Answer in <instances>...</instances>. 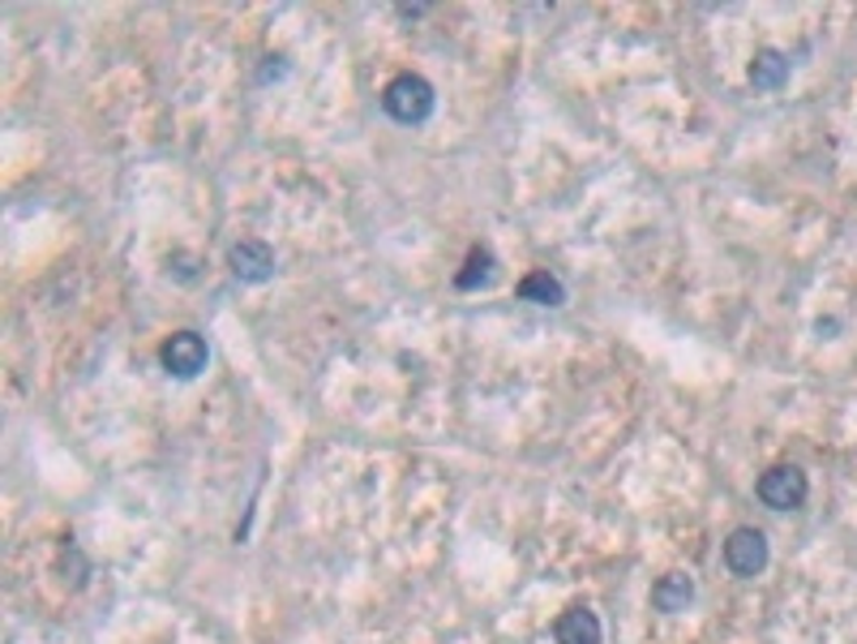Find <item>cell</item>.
<instances>
[{
	"label": "cell",
	"mask_w": 857,
	"mask_h": 644,
	"mask_svg": "<svg viewBox=\"0 0 857 644\" xmlns=\"http://www.w3.org/2000/svg\"><path fill=\"white\" fill-rule=\"evenodd\" d=\"M759 503L771 507V512H798L801 503H806V494H810V482H806V473H801L798 464H776L768 468L764 477H759Z\"/></svg>",
	"instance_id": "7a4b0ae2"
},
{
	"label": "cell",
	"mask_w": 857,
	"mask_h": 644,
	"mask_svg": "<svg viewBox=\"0 0 857 644\" xmlns=\"http://www.w3.org/2000/svg\"><path fill=\"white\" fill-rule=\"evenodd\" d=\"M228 267H232V276L245 279V284H267L275 276V249L267 241H253V237H245L237 246L228 249Z\"/></svg>",
	"instance_id": "5b68a950"
},
{
	"label": "cell",
	"mask_w": 857,
	"mask_h": 644,
	"mask_svg": "<svg viewBox=\"0 0 857 644\" xmlns=\"http://www.w3.org/2000/svg\"><path fill=\"white\" fill-rule=\"evenodd\" d=\"M600 618L588 611V606H570V611L558 614L554 623V641L558 644H600Z\"/></svg>",
	"instance_id": "8992f818"
},
{
	"label": "cell",
	"mask_w": 857,
	"mask_h": 644,
	"mask_svg": "<svg viewBox=\"0 0 857 644\" xmlns=\"http://www.w3.org/2000/svg\"><path fill=\"white\" fill-rule=\"evenodd\" d=\"M695 602V581L686 576V572H669V576H660V581L651 584V606L665 614H678L686 611Z\"/></svg>",
	"instance_id": "52a82bcc"
},
{
	"label": "cell",
	"mask_w": 857,
	"mask_h": 644,
	"mask_svg": "<svg viewBox=\"0 0 857 644\" xmlns=\"http://www.w3.org/2000/svg\"><path fill=\"white\" fill-rule=\"evenodd\" d=\"M785 78H789V61L780 57V52H759L755 65H750V82H755V91H780L785 87Z\"/></svg>",
	"instance_id": "9c48e42d"
},
{
	"label": "cell",
	"mask_w": 857,
	"mask_h": 644,
	"mask_svg": "<svg viewBox=\"0 0 857 644\" xmlns=\"http://www.w3.org/2000/svg\"><path fill=\"white\" fill-rule=\"evenodd\" d=\"M159 361L168 374H177V378H198L210 361V348L207 339L198 336V331H177V336L163 339V348H159Z\"/></svg>",
	"instance_id": "3957f363"
},
{
	"label": "cell",
	"mask_w": 857,
	"mask_h": 644,
	"mask_svg": "<svg viewBox=\"0 0 857 644\" xmlns=\"http://www.w3.org/2000/svg\"><path fill=\"white\" fill-rule=\"evenodd\" d=\"M519 301H532V306H562L566 288L558 276L549 271H532V276L519 279Z\"/></svg>",
	"instance_id": "ba28073f"
},
{
	"label": "cell",
	"mask_w": 857,
	"mask_h": 644,
	"mask_svg": "<svg viewBox=\"0 0 857 644\" xmlns=\"http://www.w3.org/2000/svg\"><path fill=\"white\" fill-rule=\"evenodd\" d=\"M489 276H494V258H489V249H472V254H468V271H459V276H455V284L468 293V288L485 284Z\"/></svg>",
	"instance_id": "30bf717a"
},
{
	"label": "cell",
	"mask_w": 857,
	"mask_h": 644,
	"mask_svg": "<svg viewBox=\"0 0 857 644\" xmlns=\"http://www.w3.org/2000/svg\"><path fill=\"white\" fill-rule=\"evenodd\" d=\"M434 103H438V95H434V87L420 73H399V78L386 82L382 91L386 117L399 125H425L434 117Z\"/></svg>",
	"instance_id": "6da1fadb"
},
{
	"label": "cell",
	"mask_w": 857,
	"mask_h": 644,
	"mask_svg": "<svg viewBox=\"0 0 857 644\" xmlns=\"http://www.w3.org/2000/svg\"><path fill=\"white\" fill-rule=\"evenodd\" d=\"M725 567L741 581L759 576L768 567V537L759 528H734L725 542Z\"/></svg>",
	"instance_id": "277c9868"
}]
</instances>
